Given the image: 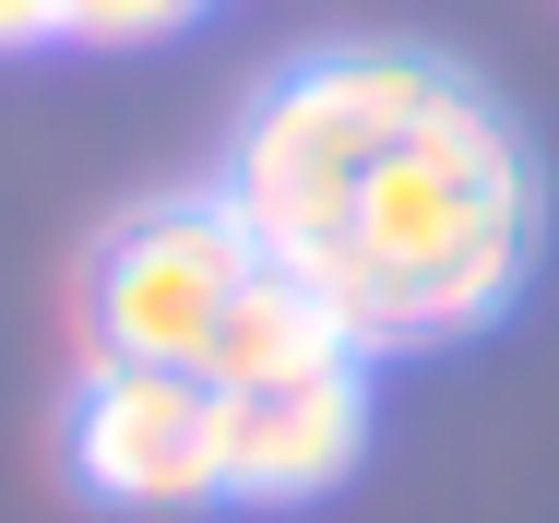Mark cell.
<instances>
[{"mask_svg":"<svg viewBox=\"0 0 559 523\" xmlns=\"http://www.w3.org/2000/svg\"><path fill=\"white\" fill-rule=\"evenodd\" d=\"M215 0H60V36H84V48H155V36H179Z\"/></svg>","mask_w":559,"mask_h":523,"instance_id":"52a82bcc","label":"cell"},{"mask_svg":"<svg viewBox=\"0 0 559 523\" xmlns=\"http://www.w3.org/2000/svg\"><path fill=\"white\" fill-rule=\"evenodd\" d=\"M262 274V238L226 191H143L84 250V345L131 369H203L238 286Z\"/></svg>","mask_w":559,"mask_h":523,"instance_id":"3957f363","label":"cell"},{"mask_svg":"<svg viewBox=\"0 0 559 523\" xmlns=\"http://www.w3.org/2000/svg\"><path fill=\"white\" fill-rule=\"evenodd\" d=\"M215 417H226V500H250V512L334 500L357 476V452H369V357L215 393Z\"/></svg>","mask_w":559,"mask_h":523,"instance_id":"5b68a950","label":"cell"},{"mask_svg":"<svg viewBox=\"0 0 559 523\" xmlns=\"http://www.w3.org/2000/svg\"><path fill=\"white\" fill-rule=\"evenodd\" d=\"M60 36V0H0V60L12 48H48Z\"/></svg>","mask_w":559,"mask_h":523,"instance_id":"ba28073f","label":"cell"},{"mask_svg":"<svg viewBox=\"0 0 559 523\" xmlns=\"http://www.w3.org/2000/svg\"><path fill=\"white\" fill-rule=\"evenodd\" d=\"M429 84H441L429 48H310V60H286L262 96L238 107L215 191L238 203V226H250L274 262H310L345 226V203L369 191L381 143L417 119Z\"/></svg>","mask_w":559,"mask_h":523,"instance_id":"7a4b0ae2","label":"cell"},{"mask_svg":"<svg viewBox=\"0 0 559 523\" xmlns=\"http://www.w3.org/2000/svg\"><path fill=\"white\" fill-rule=\"evenodd\" d=\"M72 476L84 500L108 512H203L226 500V417L203 369H131V357H84V393H72Z\"/></svg>","mask_w":559,"mask_h":523,"instance_id":"277c9868","label":"cell"},{"mask_svg":"<svg viewBox=\"0 0 559 523\" xmlns=\"http://www.w3.org/2000/svg\"><path fill=\"white\" fill-rule=\"evenodd\" d=\"M334 357H357V345H345V321H334V298H322L298 262H274V250H262V274L238 286V310H226L203 381H215V393H250V381H298V369H334Z\"/></svg>","mask_w":559,"mask_h":523,"instance_id":"8992f818","label":"cell"},{"mask_svg":"<svg viewBox=\"0 0 559 523\" xmlns=\"http://www.w3.org/2000/svg\"><path fill=\"white\" fill-rule=\"evenodd\" d=\"M536 226H548V179L524 119L488 96L476 72H452L417 96V119L381 143L369 191L345 226L298 262L334 298L357 357H417V345H464L524 298L536 274Z\"/></svg>","mask_w":559,"mask_h":523,"instance_id":"6da1fadb","label":"cell"}]
</instances>
